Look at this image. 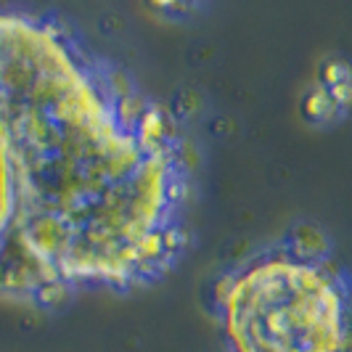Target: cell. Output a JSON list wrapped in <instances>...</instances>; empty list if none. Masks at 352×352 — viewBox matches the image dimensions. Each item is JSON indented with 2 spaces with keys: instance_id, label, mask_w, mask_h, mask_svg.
Returning a JSON list of instances; mask_svg holds the SVG:
<instances>
[{
  "instance_id": "6da1fadb",
  "label": "cell",
  "mask_w": 352,
  "mask_h": 352,
  "mask_svg": "<svg viewBox=\"0 0 352 352\" xmlns=\"http://www.w3.org/2000/svg\"><path fill=\"white\" fill-rule=\"evenodd\" d=\"M183 124L67 19L0 8V294L53 307L164 278L188 247Z\"/></svg>"
},
{
  "instance_id": "3957f363",
  "label": "cell",
  "mask_w": 352,
  "mask_h": 352,
  "mask_svg": "<svg viewBox=\"0 0 352 352\" xmlns=\"http://www.w3.org/2000/svg\"><path fill=\"white\" fill-rule=\"evenodd\" d=\"M302 114L316 124H326V122H334L336 117H342V106L336 104V98L331 96V90L320 82H313L310 88L302 93Z\"/></svg>"
},
{
  "instance_id": "277c9868",
  "label": "cell",
  "mask_w": 352,
  "mask_h": 352,
  "mask_svg": "<svg viewBox=\"0 0 352 352\" xmlns=\"http://www.w3.org/2000/svg\"><path fill=\"white\" fill-rule=\"evenodd\" d=\"M318 82L326 85V88H342V85H350L352 82V61L347 58H326L320 64V72H318Z\"/></svg>"
},
{
  "instance_id": "7a4b0ae2",
  "label": "cell",
  "mask_w": 352,
  "mask_h": 352,
  "mask_svg": "<svg viewBox=\"0 0 352 352\" xmlns=\"http://www.w3.org/2000/svg\"><path fill=\"white\" fill-rule=\"evenodd\" d=\"M226 352H352V273L316 223H297L214 286Z\"/></svg>"
}]
</instances>
